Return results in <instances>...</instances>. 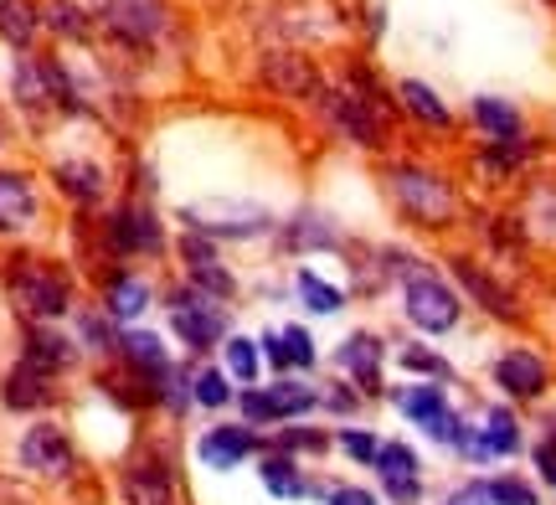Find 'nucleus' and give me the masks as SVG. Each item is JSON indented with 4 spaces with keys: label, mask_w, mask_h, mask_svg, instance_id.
Wrapping results in <instances>:
<instances>
[{
    "label": "nucleus",
    "mask_w": 556,
    "mask_h": 505,
    "mask_svg": "<svg viewBox=\"0 0 556 505\" xmlns=\"http://www.w3.org/2000/svg\"><path fill=\"white\" fill-rule=\"evenodd\" d=\"M392 407H397L402 418H413L417 428H428L433 418L448 413V392L438 382H413V387H397V392H392Z\"/></svg>",
    "instance_id": "nucleus-17"
},
{
    "label": "nucleus",
    "mask_w": 556,
    "mask_h": 505,
    "mask_svg": "<svg viewBox=\"0 0 556 505\" xmlns=\"http://www.w3.org/2000/svg\"><path fill=\"white\" fill-rule=\"evenodd\" d=\"M336 366L361 387V392H377L381 387V341L371 336V330L345 336V345L336 351Z\"/></svg>",
    "instance_id": "nucleus-12"
},
{
    "label": "nucleus",
    "mask_w": 556,
    "mask_h": 505,
    "mask_svg": "<svg viewBox=\"0 0 556 505\" xmlns=\"http://www.w3.org/2000/svg\"><path fill=\"white\" fill-rule=\"evenodd\" d=\"M109 238L119 253H160V223L144 206H119L109 223Z\"/></svg>",
    "instance_id": "nucleus-13"
},
{
    "label": "nucleus",
    "mask_w": 556,
    "mask_h": 505,
    "mask_svg": "<svg viewBox=\"0 0 556 505\" xmlns=\"http://www.w3.org/2000/svg\"><path fill=\"white\" fill-rule=\"evenodd\" d=\"M31 217H37L31 181H26V176H11V171H0V232H21V227H31Z\"/></svg>",
    "instance_id": "nucleus-18"
},
{
    "label": "nucleus",
    "mask_w": 556,
    "mask_h": 505,
    "mask_svg": "<svg viewBox=\"0 0 556 505\" xmlns=\"http://www.w3.org/2000/svg\"><path fill=\"white\" fill-rule=\"evenodd\" d=\"M520 454V424L510 407H484V424L475 428V439L464 449L469 465H490V459H510Z\"/></svg>",
    "instance_id": "nucleus-8"
},
{
    "label": "nucleus",
    "mask_w": 556,
    "mask_h": 505,
    "mask_svg": "<svg viewBox=\"0 0 556 505\" xmlns=\"http://www.w3.org/2000/svg\"><path fill=\"white\" fill-rule=\"evenodd\" d=\"M475 119L484 124L495 140H516V135H520V114L505 99H490V93H479V99H475Z\"/></svg>",
    "instance_id": "nucleus-25"
},
{
    "label": "nucleus",
    "mask_w": 556,
    "mask_h": 505,
    "mask_svg": "<svg viewBox=\"0 0 556 505\" xmlns=\"http://www.w3.org/2000/svg\"><path fill=\"white\" fill-rule=\"evenodd\" d=\"M191 403H201V407H227V403H232L227 371H217V366L197 371V377H191Z\"/></svg>",
    "instance_id": "nucleus-29"
},
{
    "label": "nucleus",
    "mask_w": 556,
    "mask_h": 505,
    "mask_svg": "<svg viewBox=\"0 0 556 505\" xmlns=\"http://www.w3.org/2000/svg\"><path fill=\"white\" fill-rule=\"evenodd\" d=\"M258 480H263V490H268V495H278V501H304V495H315V490H309V480L299 475L294 454H263Z\"/></svg>",
    "instance_id": "nucleus-19"
},
{
    "label": "nucleus",
    "mask_w": 556,
    "mask_h": 505,
    "mask_svg": "<svg viewBox=\"0 0 556 505\" xmlns=\"http://www.w3.org/2000/svg\"><path fill=\"white\" fill-rule=\"evenodd\" d=\"M392 191L407 217H417L422 227H443L454 217V186L433 176V171H417V165H397L392 171Z\"/></svg>",
    "instance_id": "nucleus-4"
},
{
    "label": "nucleus",
    "mask_w": 556,
    "mask_h": 505,
    "mask_svg": "<svg viewBox=\"0 0 556 505\" xmlns=\"http://www.w3.org/2000/svg\"><path fill=\"white\" fill-rule=\"evenodd\" d=\"M253 454H258V433L248 424H217L197 439V459L206 469H217V475L238 469L242 459H253Z\"/></svg>",
    "instance_id": "nucleus-7"
},
{
    "label": "nucleus",
    "mask_w": 556,
    "mask_h": 505,
    "mask_svg": "<svg viewBox=\"0 0 556 505\" xmlns=\"http://www.w3.org/2000/svg\"><path fill=\"white\" fill-rule=\"evenodd\" d=\"M278 444H283V454H294V449H315L319 454V449H325V433H315V428H289Z\"/></svg>",
    "instance_id": "nucleus-38"
},
{
    "label": "nucleus",
    "mask_w": 556,
    "mask_h": 505,
    "mask_svg": "<svg viewBox=\"0 0 556 505\" xmlns=\"http://www.w3.org/2000/svg\"><path fill=\"white\" fill-rule=\"evenodd\" d=\"M381 490H387V501H397V505L422 501V480H381Z\"/></svg>",
    "instance_id": "nucleus-39"
},
{
    "label": "nucleus",
    "mask_w": 556,
    "mask_h": 505,
    "mask_svg": "<svg viewBox=\"0 0 556 505\" xmlns=\"http://www.w3.org/2000/svg\"><path fill=\"white\" fill-rule=\"evenodd\" d=\"M37 31V11L26 0H0V37L5 41H31Z\"/></svg>",
    "instance_id": "nucleus-30"
},
{
    "label": "nucleus",
    "mask_w": 556,
    "mask_h": 505,
    "mask_svg": "<svg viewBox=\"0 0 556 505\" xmlns=\"http://www.w3.org/2000/svg\"><path fill=\"white\" fill-rule=\"evenodd\" d=\"M170 325H176V336L191 345V351L217 345L222 330H227L222 310L206 300V294H197V289H176V294H170Z\"/></svg>",
    "instance_id": "nucleus-6"
},
{
    "label": "nucleus",
    "mask_w": 556,
    "mask_h": 505,
    "mask_svg": "<svg viewBox=\"0 0 556 505\" xmlns=\"http://www.w3.org/2000/svg\"><path fill=\"white\" fill-rule=\"evenodd\" d=\"M402 103H407V109H413V114H417L422 124H448V103L438 99L428 83L407 78V83H402Z\"/></svg>",
    "instance_id": "nucleus-27"
},
{
    "label": "nucleus",
    "mask_w": 556,
    "mask_h": 505,
    "mask_svg": "<svg viewBox=\"0 0 556 505\" xmlns=\"http://www.w3.org/2000/svg\"><path fill=\"white\" fill-rule=\"evenodd\" d=\"M11 300L26 310V315H37V320H58L73 310V289L62 279L52 263H37V258H21L16 274H11Z\"/></svg>",
    "instance_id": "nucleus-3"
},
{
    "label": "nucleus",
    "mask_w": 556,
    "mask_h": 505,
    "mask_svg": "<svg viewBox=\"0 0 556 505\" xmlns=\"http://www.w3.org/2000/svg\"><path fill=\"white\" fill-rule=\"evenodd\" d=\"M222 356H227V377H238L242 387L258 382V341H248V336H238V341L222 345Z\"/></svg>",
    "instance_id": "nucleus-28"
},
{
    "label": "nucleus",
    "mask_w": 556,
    "mask_h": 505,
    "mask_svg": "<svg viewBox=\"0 0 556 505\" xmlns=\"http://www.w3.org/2000/svg\"><path fill=\"white\" fill-rule=\"evenodd\" d=\"M180 217H186V223H191V232H201V238H238V243L263 238V232L274 227V212H268V206H258V202H227V197L191 202Z\"/></svg>",
    "instance_id": "nucleus-2"
},
{
    "label": "nucleus",
    "mask_w": 556,
    "mask_h": 505,
    "mask_svg": "<svg viewBox=\"0 0 556 505\" xmlns=\"http://www.w3.org/2000/svg\"><path fill=\"white\" fill-rule=\"evenodd\" d=\"M319 407V387L309 382H274L268 392H242V424H283V418H304Z\"/></svg>",
    "instance_id": "nucleus-5"
},
{
    "label": "nucleus",
    "mask_w": 556,
    "mask_h": 505,
    "mask_svg": "<svg viewBox=\"0 0 556 505\" xmlns=\"http://www.w3.org/2000/svg\"><path fill=\"white\" fill-rule=\"evenodd\" d=\"M536 469H541V480L556 490V444L546 439V444H536Z\"/></svg>",
    "instance_id": "nucleus-41"
},
{
    "label": "nucleus",
    "mask_w": 556,
    "mask_h": 505,
    "mask_svg": "<svg viewBox=\"0 0 556 505\" xmlns=\"http://www.w3.org/2000/svg\"><path fill=\"white\" fill-rule=\"evenodd\" d=\"M21 465L37 469V475H67L73 465V444L58 424H31L26 439H21Z\"/></svg>",
    "instance_id": "nucleus-10"
},
{
    "label": "nucleus",
    "mask_w": 556,
    "mask_h": 505,
    "mask_svg": "<svg viewBox=\"0 0 556 505\" xmlns=\"http://www.w3.org/2000/svg\"><path fill=\"white\" fill-rule=\"evenodd\" d=\"M371 469H377L381 480H422V459H417L413 444H381Z\"/></svg>",
    "instance_id": "nucleus-26"
},
{
    "label": "nucleus",
    "mask_w": 556,
    "mask_h": 505,
    "mask_svg": "<svg viewBox=\"0 0 556 505\" xmlns=\"http://www.w3.org/2000/svg\"><path fill=\"white\" fill-rule=\"evenodd\" d=\"M119 351H124V362L135 366L144 382H165V377L176 371V366H170V351H165V341H160L155 330H129Z\"/></svg>",
    "instance_id": "nucleus-14"
},
{
    "label": "nucleus",
    "mask_w": 556,
    "mask_h": 505,
    "mask_svg": "<svg viewBox=\"0 0 556 505\" xmlns=\"http://www.w3.org/2000/svg\"><path fill=\"white\" fill-rule=\"evenodd\" d=\"M58 186L67 197H78V202H99L103 197V171L88 161H62L58 165Z\"/></svg>",
    "instance_id": "nucleus-23"
},
{
    "label": "nucleus",
    "mask_w": 556,
    "mask_h": 505,
    "mask_svg": "<svg viewBox=\"0 0 556 505\" xmlns=\"http://www.w3.org/2000/svg\"><path fill=\"white\" fill-rule=\"evenodd\" d=\"M124 501L129 505H176V485H170V469L160 459H144L124 475Z\"/></svg>",
    "instance_id": "nucleus-15"
},
{
    "label": "nucleus",
    "mask_w": 556,
    "mask_h": 505,
    "mask_svg": "<svg viewBox=\"0 0 556 505\" xmlns=\"http://www.w3.org/2000/svg\"><path fill=\"white\" fill-rule=\"evenodd\" d=\"M283 345H289V362L294 366H315L319 362V351H315V341H309L304 325H289V330H283Z\"/></svg>",
    "instance_id": "nucleus-35"
},
{
    "label": "nucleus",
    "mask_w": 556,
    "mask_h": 505,
    "mask_svg": "<svg viewBox=\"0 0 556 505\" xmlns=\"http://www.w3.org/2000/svg\"><path fill=\"white\" fill-rule=\"evenodd\" d=\"M155 304V289H150V279H139V274H119V279L109 283V320H119V325H135L144 310Z\"/></svg>",
    "instance_id": "nucleus-16"
},
{
    "label": "nucleus",
    "mask_w": 556,
    "mask_h": 505,
    "mask_svg": "<svg viewBox=\"0 0 556 505\" xmlns=\"http://www.w3.org/2000/svg\"><path fill=\"white\" fill-rule=\"evenodd\" d=\"M73 341L58 336V330H31V341H26V366H37V371H62V366H73Z\"/></svg>",
    "instance_id": "nucleus-21"
},
{
    "label": "nucleus",
    "mask_w": 556,
    "mask_h": 505,
    "mask_svg": "<svg viewBox=\"0 0 556 505\" xmlns=\"http://www.w3.org/2000/svg\"><path fill=\"white\" fill-rule=\"evenodd\" d=\"M340 449L356 459V465H377L381 454V439L371 433V428H340Z\"/></svg>",
    "instance_id": "nucleus-32"
},
{
    "label": "nucleus",
    "mask_w": 556,
    "mask_h": 505,
    "mask_svg": "<svg viewBox=\"0 0 556 505\" xmlns=\"http://www.w3.org/2000/svg\"><path fill=\"white\" fill-rule=\"evenodd\" d=\"M402 315H407L422 336H448L458 325V315H464V300H458L438 274L413 268V274L402 279Z\"/></svg>",
    "instance_id": "nucleus-1"
},
{
    "label": "nucleus",
    "mask_w": 556,
    "mask_h": 505,
    "mask_svg": "<svg viewBox=\"0 0 556 505\" xmlns=\"http://www.w3.org/2000/svg\"><path fill=\"white\" fill-rule=\"evenodd\" d=\"M263 356H268V366H274V371H289V345H283V330H268V336H263Z\"/></svg>",
    "instance_id": "nucleus-37"
},
{
    "label": "nucleus",
    "mask_w": 556,
    "mask_h": 505,
    "mask_svg": "<svg viewBox=\"0 0 556 505\" xmlns=\"http://www.w3.org/2000/svg\"><path fill=\"white\" fill-rule=\"evenodd\" d=\"M52 26H58V31H83V11L67 5V0H58V5H52Z\"/></svg>",
    "instance_id": "nucleus-40"
},
{
    "label": "nucleus",
    "mask_w": 556,
    "mask_h": 505,
    "mask_svg": "<svg viewBox=\"0 0 556 505\" xmlns=\"http://www.w3.org/2000/svg\"><path fill=\"white\" fill-rule=\"evenodd\" d=\"M495 382L510 392V397H520V403H536L541 392H546V362H541L536 351H526V345H516V351H505L495 362Z\"/></svg>",
    "instance_id": "nucleus-9"
},
{
    "label": "nucleus",
    "mask_w": 556,
    "mask_h": 505,
    "mask_svg": "<svg viewBox=\"0 0 556 505\" xmlns=\"http://www.w3.org/2000/svg\"><path fill=\"white\" fill-rule=\"evenodd\" d=\"M109 11H119V16H109V21L124 26L129 37H155V11L144 0H109Z\"/></svg>",
    "instance_id": "nucleus-31"
},
{
    "label": "nucleus",
    "mask_w": 556,
    "mask_h": 505,
    "mask_svg": "<svg viewBox=\"0 0 556 505\" xmlns=\"http://www.w3.org/2000/svg\"><path fill=\"white\" fill-rule=\"evenodd\" d=\"M490 485V501L495 505H541V495L516 475H500V480H484Z\"/></svg>",
    "instance_id": "nucleus-33"
},
{
    "label": "nucleus",
    "mask_w": 556,
    "mask_h": 505,
    "mask_svg": "<svg viewBox=\"0 0 556 505\" xmlns=\"http://www.w3.org/2000/svg\"><path fill=\"white\" fill-rule=\"evenodd\" d=\"M180 253H186V279H191L197 294H206V300H232V294H238V279L217 263V253H212L206 238H186Z\"/></svg>",
    "instance_id": "nucleus-11"
},
{
    "label": "nucleus",
    "mask_w": 556,
    "mask_h": 505,
    "mask_svg": "<svg viewBox=\"0 0 556 505\" xmlns=\"http://www.w3.org/2000/svg\"><path fill=\"white\" fill-rule=\"evenodd\" d=\"M402 366H407V371H428L433 382H448V377H454V366L443 362V356H433L428 345H402Z\"/></svg>",
    "instance_id": "nucleus-34"
},
{
    "label": "nucleus",
    "mask_w": 556,
    "mask_h": 505,
    "mask_svg": "<svg viewBox=\"0 0 556 505\" xmlns=\"http://www.w3.org/2000/svg\"><path fill=\"white\" fill-rule=\"evenodd\" d=\"M299 300H304L309 315H340V310H345V289L330 279H319L315 268H304V274H299Z\"/></svg>",
    "instance_id": "nucleus-22"
},
{
    "label": "nucleus",
    "mask_w": 556,
    "mask_h": 505,
    "mask_svg": "<svg viewBox=\"0 0 556 505\" xmlns=\"http://www.w3.org/2000/svg\"><path fill=\"white\" fill-rule=\"evenodd\" d=\"M454 268H458V279L469 283V294H475V300H484V310H490V315H500V320H516V315H520V310H516V294H510V289H500L490 274H479L469 258H458Z\"/></svg>",
    "instance_id": "nucleus-20"
},
{
    "label": "nucleus",
    "mask_w": 556,
    "mask_h": 505,
    "mask_svg": "<svg viewBox=\"0 0 556 505\" xmlns=\"http://www.w3.org/2000/svg\"><path fill=\"white\" fill-rule=\"evenodd\" d=\"M52 397L47 392V371H37V366H16L11 371V382H5V403L11 407H41Z\"/></svg>",
    "instance_id": "nucleus-24"
},
{
    "label": "nucleus",
    "mask_w": 556,
    "mask_h": 505,
    "mask_svg": "<svg viewBox=\"0 0 556 505\" xmlns=\"http://www.w3.org/2000/svg\"><path fill=\"white\" fill-rule=\"evenodd\" d=\"M319 495H325V505H381V495H371L361 485H336V490H319Z\"/></svg>",
    "instance_id": "nucleus-36"
}]
</instances>
